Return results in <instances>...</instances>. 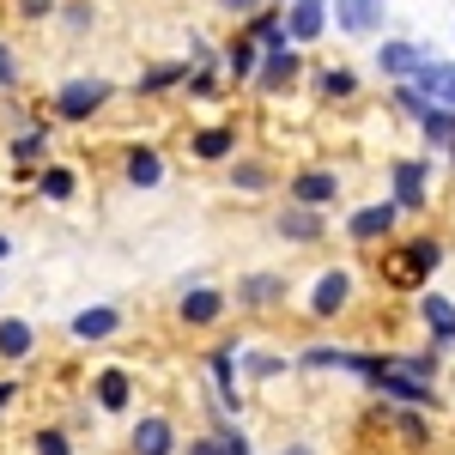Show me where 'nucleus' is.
Returning <instances> with one entry per match:
<instances>
[{"mask_svg": "<svg viewBox=\"0 0 455 455\" xmlns=\"http://www.w3.org/2000/svg\"><path fill=\"white\" fill-rule=\"evenodd\" d=\"M109 98H116V85H109L104 73H73V79H61V85L49 92V122L79 128V122H92Z\"/></svg>", "mask_w": 455, "mask_h": 455, "instance_id": "obj_1", "label": "nucleus"}, {"mask_svg": "<svg viewBox=\"0 0 455 455\" xmlns=\"http://www.w3.org/2000/svg\"><path fill=\"white\" fill-rule=\"evenodd\" d=\"M437 261H443V243H437V237H413V243H401V249L383 255V285H395V291H419V285L437 274Z\"/></svg>", "mask_w": 455, "mask_h": 455, "instance_id": "obj_2", "label": "nucleus"}, {"mask_svg": "<svg viewBox=\"0 0 455 455\" xmlns=\"http://www.w3.org/2000/svg\"><path fill=\"white\" fill-rule=\"evenodd\" d=\"M225 310H231V298H225L207 274H188L182 298H176V322H182V328H219Z\"/></svg>", "mask_w": 455, "mask_h": 455, "instance_id": "obj_3", "label": "nucleus"}, {"mask_svg": "<svg viewBox=\"0 0 455 455\" xmlns=\"http://www.w3.org/2000/svg\"><path fill=\"white\" fill-rule=\"evenodd\" d=\"M298 79H304V49H261V61H255V92L261 98H285V92H298Z\"/></svg>", "mask_w": 455, "mask_h": 455, "instance_id": "obj_4", "label": "nucleus"}, {"mask_svg": "<svg viewBox=\"0 0 455 455\" xmlns=\"http://www.w3.org/2000/svg\"><path fill=\"white\" fill-rule=\"evenodd\" d=\"M49 146H55V122H49V116H31L25 128L6 134V158H12V171L31 182L36 164H49Z\"/></svg>", "mask_w": 455, "mask_h": 455, "instance_id": "obj_5", "label": "nucleus"}, {"mask_svg": "<svg viewBox=\"0 0 455 455\" xmlns=\"http://www.w3.org/2000/svg\"><path fill=\"white\" fill-rule=\"evenodd\" d=\"M352 291H358L352 267H322V274L310 280V291H304V310H310L315 322H334V315L352 304Z\"/></svg>", "mask_w": 455, "mask_h": 455, "instance_id": "obj_6", "label": "nucleus"}, {"mask_svg": "<svg viewBox=\"0 0 455 455\" xmlns=\"http://www.w3.org/2000/svg\"><path fill=\"white\" fill-rule=\"evenodd\" d=\"M340 188H347L340 171H322V164H315V171L285 176V201H291V207H310V212H328L334 201H340Z\"/></svg>", "mask_w": 455, "mask_h": 455, "instance_id": "obj_7", "label": "nucleus"}, {"mask_svg": "<svg viewBox=\"0 0 455 455\" xmlns=\"http://www.w3.org/2000/svg\"><path fill=\"white\" fill-rule=\"evenodd\" d=\"M237 310H249V315H261V310H280L285 298H291V280L285 274H243V280L225 291Z\"/></svg>", "mask_w": 455, "mask_h": 455, "instance_id": "obj_8", "label": "nucleus"}, {"mask_svg": "<svg viewBox=\"0 0 455 455\" xmlns=\"http://www.w3.org/2000/svg\"><path fill=\"white\" fill-rule=\"evenodd\" d=\"M243 152V134L231 128V122H201V128H188V158L195 164H231Z\"/></svg>", "mask_w": 455, "mask_h": 455, "instance_id": "obj_9", "label": "nucleus"}, {"mask_svg": "<svg viewBox=\"0 0 455 455\" xmlns=\"http://www.w3.org/2000/svg\"><path fill=\"white\" fill-rule=\"evenodd\" d=\"M328 25L340 36H377L388 25V0H328Z\"/></svg>", "mask_w": 455, "mask_h": 455, "instance_id": "obj_10", "label": "nucleus"}, {"mask_svg": "<svg viewBox=\"0 0 455 455\" xmlns=\"http://www.w3.org/2000/svg\"><path fill=\"white\" fill-rule=\"evenodd\" d=\"M134 407V371H122V364H104V371H92V413H109V419H122Z\"/></svg>", "mask_w": 455, "mask_h": 455, "instance_id": "obj_11", "label": "nucleus"}, {"mask_svg": "<svg viewBox=\"0 0 455 455\" xmlns=\"http://www.w3.org/2000/svg\"><path fill=\"white\" fill-rule=\"evenodd\" d=\"M128 328V315L116 310V304H85V310L68 315V334L79 340V347H104V340H116Z\"/></svg>", "mask_w": 455, "mask_h": 455, "instance_id": "obj_12", "label": "nucleus"}, {"mask_svg": "<svg viewBox=\"0 0 455 455\" xmlns=\"http://www.w3.org/2000/svg\"><path fill=\"white\" fill-rule=\"evenodd\" d=\"M280 25H285V43H291V49H310V43L328 36V6H322V0H285Z\"/></svg>", "mask_w": 455, "mask_h": 455, "instance_id": "obj_13", "label": "nucleus"}, {"mask_svg": "<svg viewBox=\"0 0 455 455\" xmlns=\"http://www.w3.org/2000/svg\"><path fill=\"white\" fill-rule=\"evenodd\" d=\"M207 383H212V395H219V407H225V419H237V413H243V388H237V340L212 347Z\"/></svg>", "mask_w": 455, "mask_h": 455, "instance_id": "obj_14", "label": "nucleus"}, {"mask_svg": "<svg viewBox=\"0 0 455 455\" xmlns=\"http://www.w3.org/2000/svg\"><path fill=\"white\" fill-rule=\"evenodd\" d=\"M388 182H395V207L401 212H425V201H431V158H401L395 171H388Z\"/></svg>", "mask_w": 455, "mask_h": 455, "instance_id": "obj_15", "label": "nucleus"}, {"mask_svg": "<svg viewBox=\"0 0 455 455\" xmlns=\"http://www.w3.org/2000/svg\"><path fill=\"white\" fill-rule=\"evenodd\" d=\"M425 61H431V49H425V43H407V36L377 43V73H383V79H395V85H401V79H413Z\"/></svg>", "mask_w": 455, "mask_h": 455, "instance_id": "obj_16", "label": "nucleus"}, {"mask_svg": "<svg viewBox=\"0 0 455 455\" xmlns=\"http://www.w3.org/2000/svg\"><path fill=\"white\" fill-rule=\"evenodd\" d=\"M122 182L140 188V195L164 188V152H158V146H128V152H122Z\"/></svg>", "mask_w": 455, "mask_h": 455, "instance_id": "obj_17", "label": "nucleus"}, {"mask_svg": "<svg viewBox=\"0 0 455 455\" xmlns=\"http://www.w3.org/2000/svg\"><path fill=\"white\" fill-rule=\"evenodd\" d=\"M413 92H419L425 104H437V109H455V61H425L413 79H407Z\"/></svg>", "mask_w": 455, "mask_h": 455, "instance_id": "obj_18", "label": "nucleus"}, {"mask_svg": "<svg viewBox=\"0 0 455 455\" xmlns=\"http://www.w3.org/2000/svg\"><path fill=\"white\" fill-rule=\"evenodd\" d=\"M280 176H274V164L267 158H249V152H237L231 164H225V188H237V195H267Z\"/></svg>", "mask_w": 455, "mask_h": 455, "instance_id": "obj_19", "label": "nucleus"}, {"mask_svg": "<svg viewBox=\"0 0 455 455\" xmlns=\"http://www.w3.org/2000/svg\"><path fill=\"white\" fill-rule=\"evenodd\" d=\"M395 219H401V207L395 201H377V207H358L347 219V237L352 243H383L388 231H395Z\"/></svg>", "mask_w": 455, "mask_h": 455, "instance_id": "obj_20", "label": "nucleus"}, {"mask_svg": "<svg viewBox=\"0 0 455 455\" xmlns=\"http://www.w3.org/2000/svg\"><path fill=\"white\" fill-rule=\"evenodd\" d=\"M128 450L134 455H176V425L164 413H140V425L128 431Z\"/></svg>", "mask_w": 455, "mask_h": 455, "instance_id": "obj_21", "label": "nucleus"}, {"mask_svg": "<svg viewBox=\"0 0 455 455\" xmlns=\"http://www.w3.org/2000/svg\"><path fill=\"white\" fill-rule=\"evenodd\" d=\"M31 188L43 195V201H49V207H68L73 195H79V171L49 158V164H36V171H31Z\"/></svg>", "mask_w": 455, "mask_h": 455, "instance_id": "obj_22", "label": "nucleus"}, {"mask_svg": "<svg viewBox=\"0 0 455 455\" xmlns=\"http://www.w3.org/2000/svg\"><path fill=\"white\" fill-rule=\"evenodd\" d=\"M322 231H328V219L310 212V207H291V201L274 219V237H285V243H322Z\"/></svg>", "mask_w": 455, "mask_h": 455, "instance_id": "obj_23", "label": "nucleus"}, {"mask_svg": "<svg viewBox=\"0 0 455 455\" xmlns=\"http://www.w3.org/2000/svg\"><path fill=\"white\" fill-rule=\"evenodd\" d=\"M36 352V322L31 315H0V364H25Z\"/></svg>", "mask_w": 455, "mask_h": 455, "instance_id": "obj_24", "label": "nucleus"}, {"mask_svg": "<svg viewBox=\"0 0 455 455\" xmlns=\"http://www.w3.org/2000/svg\"><path fill=\"white\" fill-rule=\"evenodd\" d=\"M255 61H261V49H255V43H249L243 31L231 36L225 49H219V73H225L231 85H249V79H255Z\"/></svg>", "mask_w": 455, "mask_h": 455, "instance_id": "obj_25", "label": "nucleus"}, {"mask_svg": "<svg viewBox=\"0 0 455 455\" xmlns=\"http://www.w3.org/2000/svg\"><path fill=\"white\" fill-rule=\"evenodd\" d=\"M419 322L431 328L437 347H455V304L443 298V291H425V298H419Z\"/></svg>", "mask_w": 455, "mask_h": 455, "instance_id": "obj_26", "label": "nucleus"}, {"mask_svg": "<svg viewBox=\"0 0 455 455\" xmlns=\"http://www.w3.org/2000/svg\"><path fill=\"white\" fill-rule=\"evenodd\" d=\"M237 371L255 377V383H274V377L291 371V358H285V352H261V347H237Z\"/></svg>", "mask_w": 455, "mask_h": 455, "instance_id": "obj_27", "label": "nucleus"}, {"mask_svg": "<svg viewBox=\"0 0 455 455\" xmlns=\"http://www.w3.org/2000/svg\"><path fill=\"white\" fill-rule=\"evenodd\" d=\"M182 79H188V61H158V68H146L140 79H134V98H164Z\"/></svg>", "mask_w": 455, "mask_h": 455, "instance_id": "obj_28", "label": "nucleus"}, {"mask_svg": "<svg viewBox=\"0 0 455 455\" xmlns=\"http://www.w3.org/2000/svg\"><path fill=\"white\" fill-rule=\"evenodd\" d=\"M315 98H322V104H352V98H358V73L352 68H322L315 73Z\"/></svg>", "mask_w": 455, "mask_h": 455, "instance_id": "obj_29", "label": "nucleus"}, {"mask_svg": "<svg viewBox=\"0 0 455 455\" xmlns=\"http://www.w3.org/2000/svg\"><path fill=\"white\" fill-rule=\"evenodd\" d=\"M419 134H425V152H450L455 146V109H425L419 116Z\"/></svg>", "mask_w": 455, "mask_h": 455, "instance_id": "obj_30", "label": "nucleus"}, {"mask_svg": "<svg viewBox=\"0 0 455 455\" xmlns=\"http://www.w3.org/2000/svg\"><path fill=\"white\" fill-rule=\"evenodd\" d=\"M182 92H188V98H201V104H212V98H225V73H219V61H201V68H188V79H182Z\"/></svg>", "mask_w": 455, "mask_h": 455, "instance_id": "obj_31", "label": "nucleus"}, {"mask_svg": "<svg viewBox=\"0 0 455 455\" xmlns=\"http://www.w3.org/2000/svg\"><path fill=\"white\" fill-rule=\"evenodd\" d=\"M55 19H61V31H68V36H85L92 25H98V6H92V0H61Z\"/></svg>", "mask_w": 455, "mask_h": 455, "instance_id": "obj_32", "label": "nucleus"}, {"mask_svg": "<svg viewBox=\"0 0 455 455\" xmlns=\"http://www.w3.org/2000/svg\"><path fill=\"white\" fill-rule=\"evenodd\" d=\"M31 450H36V455H73V437H68V425H36Z\"/></svg>", "mask_w": 455, "mask_h": 455, "instance_id": "obj_33", "label": "nucleus"}, {"mask_svg": "<svg viewBox=\"0 0 455 455\" xmlns=\"http://www.w3.org/2000/svg\"><path fill=\"white\" fill-rule=\"evenodd\" d=\"M395 425H401V437H407V443H425V437H431V425H425L419 407H401V413H395Z\"/></svg>", "mask_w": 455, "mask_h": 455, "instance_id": "obj_34", "label": "nucleus"}, {"mask_svg": "<svg viewBox=\"0 0 455 455\" xmlns=\"http://www.w3.org/2000/svg\"><path fill=\"white\" fill-rule=\"evenodd\" d=\"M19 92V55H12V43L0 36V98H12Z\"/></svg>", "mask_w": 455, "mask_h": 455, "instance_id": "obj_35", "label": "nucleus"}, {"mask_svg": "<svg viewBox=\"0 0 455 455\" xmlns=\"http://www.w3.org/2000/svg\"><path fill=\"white\" fill-rule=\"evenodd\" d=\"M55 6H61V0H12V12H19L25 25H43V19H55Z\"/></svg>", "mask_w": 455, "mask_h": 455, "instance_id": "obj_36", "label": "nucleus"}, {"mask_svg": "<svg viewBox=\"0 0 455 455\" xmlns=\"http://www.w3.org/2000/svg\"><path fill=\"white\" fill-rule=\"evenodd\" d=\"M219 443H225V455H255V450H249V437L231 419H219Z\"/></svg>", "mask_w": 455, "mask_h": 455, "instance_id": "obj_37", "label": "nucleus"}, {"mask_svg": "<svg viewBox=\"0 0 455 455\" xmlns=\"http://www.w3.org/2000/svg\"><path fill=\"white\" fill-rule=\"evenodd\" d=\"M395 104L407 109V116H413V122H419L425 109H431V104H425V98H419V92H413V85H407V79H401V85H395Z\"/></svg>", "mask_w": 455, "mask_h": 455, "instance_id": "obj_38", "label": "nucleus"}, {"mask_svg": "<svg viewBox=\"0 0 455 455\" xmlns=\"http://www.w3.org/2000/svg\"><path fill=\"white\" fill-rule=\"evenodd\" d=\"M188 455H225V443H219V431H207V437H188Z\"/></svg>", "mask_w": 455, "mask_h": 455, "instance_id": "obj_39", "label": "nucleus"}, {"mask_svg": "<svg viewBox=\"0 0 455 455\" xmlns=\"http://www.w3.org/2000/svg\"><path fill=\"white\" fill-rule=\"evenodd\" d=\"M219 6H225V12H231V19H237V25H243L249 12H261V0H219Z\"/></svg>", "mask_w": 455, "mask_h": 455, "instance_id": "obj_40", "label": "nucleus"}, {"mask_svg": "<svg viewBox=\"0 0 455 455\" xmlns=\"http://www.w3.org/2000/svg\"><path fill=\"white\" fill-rule=\"evenodd\" d=\"M12 395H19V383H12V377H0V419H6V407H12Z\"/></svg>", "mask_w": 455, "mask_h": 455, "instance_id": "obj_41", "label": "nucleus"}, {"mask_svg": "<svg viewBox=\"0 0 455 455\" xmlns=\"http://www.w3.org/2000/svg\"><path fill=\"white\" fill-rule=\"evenodd\" d=\"M280 455H322L315 443H304V437H291V443H280Z\"/></svg>", "mask_w": 455, "mask_h": 455, "instance_id": "obj_42", "label": "nucleus"}, {"mask_svg": "<svg viewBox=\"0 0 455 455\" xmlns=\"http://www.w3.org/2000/svg\"><path fill=\"white\" fill-rule=\"evenodd\" d=\"M12 261V231H0V267Z\"/></svg>", "mask_w": 455, "mask_h": 455, "instance_id": "obj_43", "label": "nucleus"}, {"mask_svg": "<svg viewBox=\"0 0 455 455\" xmlns=\"http://www.w3.org/2000/svg\"><path fill=\"white\" fill-rule=\"evenodd\" d=\"M261 6H285V0H261Z\"/></svg>", "mask_w": 455, "mask_h": 455, "instance_id": "obj_44", "label": "nucleus"}, {"mask_svg": "<svg viewBox=\"0 0 455 455\" xmlns=\"http://www.w3.org/2000/svg\"><path fill=\"white\" fill-rule=\"evenodd\" d=\"M0 298H6V280H0Z\"/></svg>", "mask_w": 455, "mask_h": 455, "instance_id": "obj_45", "label": "nucleus"}, {"mask_svg": "<svg viewBox=\"0 0 455 455\" xmlns=\"http://www.w3.org/2000/svg\"><path fill=\"white\" fill-rule=\"evenodd\" d=\"M450 158H455V146H450Z\"/></svg>", "mask_w": 455, "mask_h": 455, "instance_id": "obj_46", "label": "nucleus"}]
</instances>
